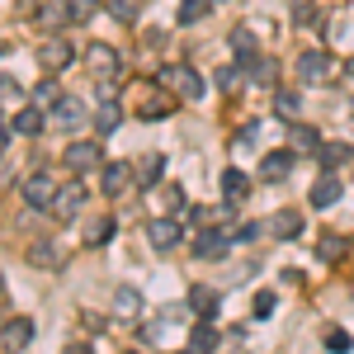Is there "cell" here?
Listing matches in <instances>:
<instances>
[{
	"label": "cell",
	"mask_w": 354,
	"mask_h": 354,
	"mask_svg": "<svg viewBox=\"0 0 354 354\" xmlns=\"http://www.w3.org/2000/svg\"><path fill=\"white\" fill-rule=\"evenodd\" d=\"M137 118H165V113L175 109V90H170V85L165 81H151V85H142V90H137Z\"/></svg>",
	"instance_id": "6da1fadb"
},
{
	"label": "cell",
	"mask_w": 354,
	"mask_h": 354,
	"mask_svg": "<svg viewBox=\"0 0 354 354\" xmlns=\"http://www.w3.org/2000/svg\"><path fill=\"white\" fill-rule=\"evenodd\" d=\"M85 118H90V113H85V104L76 100V95H57L53 104H48V123L62 128V133H76Z\"/></svg>",
	"instance_id": "7a4b0ae2"
},
{
	"label": "cell",
	"mask_w": 354,
	"mask_h": 354,
	"mask_svg": "<svg viewBox=\"0 0 354 354\" xmlns=\"http://www.w3.org/2000/svg\"><path fill=\"white\" fill-rule=\"evenodd\" d=\"M81 208H85V185H81V180H66V185H57L53 208H48L57 222H71L76 213H81Z\"/></svg>",
	"instance_id": "3957f363"
},
{
	"label": "cell",
	"mask_w": 354,
	"mask_h": 354,
	"mask_svg": "<svg viewBox=\"0 0 354 354\" xmlns=\"http://www.w3.org/2000/svg\"><path fill=\"white\" fill-rule=\"evenodd\" d=\"M19 194H24V203H28V208H53V194H57L53 170H33V175H24Z\"/></svg>",
	"instance_id": "277c9868"
},
{
	"label": "cell",
	"mask_w": 354,
	"mask_h": 354,
	"mask_svg": "<svg viewBox=\"0 0 354 354\" xmlns=\"http://www.w3.org/2000/svg\"><path fill=\"white\" fill-rule=\"evenodd\" d=\"M161 81L170 85V90H175L180 100H189V104H194V100H203V76H198L194 66H165Z\"/></svg>",
	"instance_id": "5b68a950"
},
{
	"label": "cell",
	"mask_w": 354,
	"mask_h": 354,
	"mask_svg": "<svg viewBox=\"0 0 354 354\" xmlns=\"http://www.w3.org/2000/svg\"><path fill=\"white\" fill-rule=\"evenodd\" d=\"M62 161H66V170L85 175V170H95V165H104V151H100V142H71Z\"/></svg>",
	"instance_id": "8992f818"
},
{
	"label": "cell",
	"mask_w": 354,
	"mask_h": 354,
	"mask_svg": "<svg viewBox=\"0 0 354 354\" xmlns=\"http://www.w3.org/2000/svg\"><path fill=\"white\" fill-rule=\"evenodd\" d=\"M38 62H43V71H66V66H71V62H76V48H71V43H66V38H48V43H43V48H38Z\"/></svg>",
	"instance_id": "52a82bcc"
},
{
	"label": "cell",
	"mask_w": 354,
	"mask_h": 354,
	"mask_svg": "<svg viewBox=\"0 0 354 354\" xmlns=\"http://www.w3.org/2000/svg\"><path fill=\"white\" fill-rule=\"evenodd\" d=\"M232 250V232H213V227H203L198 236H194V255L198 260H222Z\"/></svg>",
	"instance_id": "ba28073f"
},
{
	"label": "cell",
	"mask_w": 354,
	"mask_h": 354,
	"mask_svg": "<svg viewBox=\"0 0 354 354\" xmlns=\"http://www.w3.org/2000/svg\"><path fill=\"white\" fill-rule=\"evenodd\" d=\"M326 71H330V53H326V48H307V53L298 57V76H302V85L326 81Z\"/></svg>",
	"instance_id": "9c48e42d"
},
{
	"label": "cell",
	"mask_w": 354,
	"mask_h": 354,
	"mask_svg": "<svg viewBox=\"0 0 354 354\" xmlns=\"http://www.w3.org/2000/svg\"><path fill=\"white\" fill-rule=\"evenodd\" d=\"M85 66H90L95 76H113V71H118V48H113V43H90V48H85Z\"/></svg>",
	"instance_id": "30bf717a"
},
{
	"label": "cell",
	"mask_w": 354,
	"mask_h": 354,
	"mask_svg": "<svg viewBox=\"0 0 354 354\" xmlns=\"http://www.w3.org/2000/svg\"><path fill=\"white\" fill-rule=\"evenodd\" d=\"M293 161H298V151H293V147H283V151H270V156L260 161V180H270V185H279V180H288V170H293Z\"/></svg>",
	"instance_id": "8fae6325"
},
{
	"label": "cell",
	"mask_w": 354,
	"mask_h": 354,
	"mask_svg": "<svg viewBox=\"0 0 354 354\" xmlns=\"http://www.w3.org/2000/svg\"><path fill=\"white\" fill-rule=\"evenodd\" d=\"M161 175H165V156H156V151H151V156H142V161L133 165V185H137V189H156V185H161Z\"/></svg>",
	"instance_id": "7c38bea8"
},
{
	"label": "cell",
	"mask_w": 354,
	"mask_h": 354,
	"mask_svg": "<svg viewBox=\"0 0 354 354\" xmlns=\"http://www.w3.org/2000/svg\"><path fill=\"white\" fill-rule=\"evenodd\" d=\"M307 198H312V208H330V203L340 198V180H335V170H322V175L312 180Z\"/></svg>",
	"instance_id": "4fadbf2b"
},
{
	"label": "cell",
	"mask_w": 354,
	"mask_h": 354,
	"mask_svg": "<svg viewBox=\"0 0 354 354\" xmlns=\"http://www.w3.org/2000/svg\"><path fill=\"white\" fill-rule=\"evenodd\" d=\"M147 236H151V245H156V250H175L185 232H180V222H175V213H170V218H156V222H151V227H147Z\"/></svg>",
	"instance_id": "5bb4252c"
},
{
	"label": "cell",
	"mask_w": 354,
	"mask_h": 354,
	"mask_svg": "<svg viewBox=\"0 0 354 354\" xmlns=\"http://www.w3.org/2000/svg\"><path fill=\"white\" fill-rule=\"evenodd\" d=\"M288 147H293L298 156H317V147H322V133H317L312 123H288Z\"/></svg>",
	"instance_id": "9a60e30c"
},
{
	"label": "cell",
	"mask_w": 354,
	"mask_h": 354,
	"mask_svg": "<svg viewBox=\"0 0 354 354\" xmlns=\"http://www.w3.org/2000/svg\"><path fill=\"white\" fill-rule=\"evenodd\" d=\"M270 232L279 236V241H298L302 236V213L298 208H279V213L270 218Z\"/></svg>",
	"instance_id": "2e32d148"
},
{
	"label": "cell",
	"mask_w": 354,
	"mask_h": 354,
	"mask_svg": "<svg viewBox=\"0 0 354 354\" xmlns=\"http://www.w3.org/2000/svg\"><path fill=\"white\" fill-rule=\"evenodd\" d=\"M43 123H48V109H38V104H24V109L10 118V128H15L19 137H38V133H43Z\"/></svg>",
	"instance_id": "e0dca14e"
},
{
	"label": "cell",
	"mask_w": 354,
	"mask_h": 354,
	"mask_svg": "<svg viewBox=\"0 0 354 354\" xmlns=\"http://www.w3.org/2000/svg\"><path fill=\"white\" fill-rule=\"evenodd\" d=\"M128 180H133V165L128 161H104V170H100V185H104V194H123L128 189Z\"/></svg>",
	"instance_id": "ac0fdd59"
},
{
	"label": "cell",
	"mask_w": 354,
	"mask_h": 354,
	"mask_svg": "<svg viewBox=\"0 0 354 354\" xmlns=\"http://www.w3.org/2000/svg\"><path fill=\"white\" fill-rule=\"evenodd\" d=\"M317 161H322V170H340L345 161H354V147L350 142H322L317 147Z\"/></svg>",
	"instance_id": "d6986e66"
},
{
	"label": "cell",
	"mask_w": 354,
	"mask_h": 354,
	"mask_svg": "<svg viewBox=\"0 0 354 354\" xmlns=\"http://www.w3.org/2000/svg\"><path fill=\"white\" fill-rule=\"evenodd\" d=\"M90 123H95V133H100V137H113V133H118V123H123L118 100H104V104L95 109V118H90Z\"/></svg>",
	"instance_id": "ffe728a7"
},
{
	"label": "cell",
	"mask_w": 354,
	"mask_h": 354,
	"mask_svg": "<svg viewBox=\"0 0 354 354\" xmlns=\"http://www.w3.org/2000/svg\"><path fill=\"white\" fill-rule=\"evenodd\" d=\"M0 335H5L10 350H28V340H33V322H28V317H10Z\"/></svg>",
	"instance_id": "44dd1931"
},
{
	"label": "cell",
	"mask_w": 354,
	"mask_h": 354,
	"mask_svg": "<svg viewBox=\"0 0 354 354\" xmlns=\"http://www.w3.org/2000/svg\"><path fill=\"white\" fill-rule=\"evenodd\" d=\"M189 312L198 322H218V293L213 288H194L189 293Z\"/></svg>",
	"instance_id": "7402d4cb"
},
{
	"label": "cell",
	"mask_w": 354,
	"mask_h": 354,
	"mask_svg": "<svg viewBox=\"0 0 354 354\" xmlns=\"http://www.w3.org/2000/svg\"><path fill=\"white\" fill-rule=\"evenodd\" d=\"M245 194H250V175H241L236 165L222 170V198H227V203H241Z\"/></svg>",
	"instance_id": "603a6c76"
},
{
	"label": "cell",
	"mask_w": 354,
	"mask_h": 354,
	"mask_svg": "<svg viewBox=\"0 0 354 354\" xmlns=\"http://www.w3.org/2000/svg\"><path fill=\"white\" fill-rule=\"evenodd\" d=\"M28 260H33L38 270H57V265H62V250H57V241H48V236H43V241L28 245Z\"/></svg>",
	"instance_id": "cb8c5ba5"
},
{
	"label": "cell",
	"mask_w": 354,
	"mask_h": 354,
	"mask_svg": "<svg viewBox=\"0 0 354 354\" xmlns=\"http://www.w3.org/2000/svg\"><path fill=\"white\" fill-rule=\"evenodd\" d=\"M232 53H236V66L250 71V66H255V57H260V48H255V38H250V33L236 28V33H232Z\"/></svg>",
	"instance_id": "d4e9b609"
},
{
	"label": "cell",
	"mask_w": 354,
	"mask_h": 354,
	"mask_svg": "<svg viewBox=\"0 0 354 354\" xmlns=\"http://www.w3.org/2000/svg\"><path fill=\"white\" fill-rule=\"evenodd\" d=\"M345 250H350V241H345L340 232H326V236H317V260H326V265H335Z\"/></svg>",
	"instance_id": "484cf974"
},
{
	"label": "cell",
	"mask_w": 354,
	"mask_h": 354,
	"mask_svg": "<svg viewBox=\"0 0 354 354\" xmlns=\"http://www.w3.org/2000/svg\"><path fill=\"white\" fill-rule=\"evenodd\" d=\"M189 350H218V330H213V322H198V326L189 330Z\"/></svg>",
	"instance_id": "4316f807"
},
{
	"label": "cell",
	"mask_w": 354,
	"mask_h": 354,
	"mask_svg": "<svg viewBox=\"0 0 354 354\" xmlns=\"http://www.w3.org/2000/svg\"><path fill=\"white\" fill-rule=\"evenodd\" d=\"M113 227H118V222H113L109 213H104V218H95V222H90V232H85V245H104L113 236Z\"/></svg>",
	"instance_id": "83f0119b"
},
{
	"label": "cell",
	"mask_w": 354,
	"mask_h": 354,
	"mask_svg": "<svg viewBox=\"0 0 354 354\" xmlns=\"http://www.w3.org/2000/svg\"><path fill=\"white\" fill-rule=\"evenodd\" d=\"M298 109H302V95H298V90H274V113L293 118Z\"/></svg>",
	"instance_id": "f1b7e54d"
},
{
	"label": "cell",
	"mask_w": 354,
	"mask_h": 354,
	"mask_svg": "<svg viewBox=\"0 0 354 354\" xmlns=\"http://www.w3.org/2000/svg\"><path fill=\"white\" fill-rule=\"evenodd\" d=\"M245 76H250L255 85H274V76H279V66H274L270 57H255V66H250Z\"/></svg>",
	"instance_id": "f546056e"
},
{
	"label": "cell",
	"mask_w": 354,
	"mask_h": 354,
	"mask_svg": "<svg viewBox=\"0 0 354 354\" xmlns=\"http://www.w3.org/2000/svg\"><path fill=\"white\" fill-rule=\"evenodd\" d=\"M53 100H57V76H53V71H48L43 81L33 85V104H38V109H48Z\"/></svg>",
	"instance_id": "4dcf8cb0"
},
{
	"label": "cell",
	"mask_w": 354,
	"mask_h": 354,
	"mask_svg": "<svg viewBox=\"0 0 354 354\" xmlns=\"http://www.w3.org/2000/svg\"><path fill=\"white\" fill-rule=\"evenodd\" d=\"M208 10H213V0H185L180 5V24H198Z\"/></svg>",
	"instance_id": "1f68e13d"
},
{
	"label": "cell",
	"mask_w": 354,
	"mask_h": 354,
	"mask_svg": "<svg viewBox=\"0 0 354 354\" xmlns=\"http://www.w3.org/2000/svg\"><path fill=\"white\" fill-rule=\"evenodd\" d=\"M137 10H142V0H109V15L118 19V24H133Z\"/></svg>",
	"instance_id": "d6a6232c"
},
{
	"label": "cell",
	"mask_w": 354,
	"mask_h": 354,
	"mask_svg": "<svg viewBox=\"0 0 354 354\" xmlns=\"http://www.w3.org/2000/svg\"><path fill=\"white\" fill-rule=\"evenodd\" d=\"M113 307H118L123 317H137V307H142V298H137V288H118V293H113Z\"/></svg>",
	"instance_id": "836d02e7"
},
{
	"label": "cell",
	"mask_w": 354,
	"mask_h": 354,
	"mask_svg": "<svg viewBox=\"0 0 354 354\" xmlns=\"http://www.w3.org/2000/svg\"><path fill=\"white\" fill-rule=\"evenodd\" d=\"M95 10H100V0H71V5H66V19H71V24H85Z\"/></svg>",
	"instance_id": "e575fe53"
},
{
	"label": "cell",
	"mask_w": 354,
	"mask_h": 354,
	"mask_svg": "<svg viewBox=\"0 0 354 354\" xmlns=\"http://www.w3.org/2000/svg\"><path fill=\"white\" fill-rule=\"evenodd\" d=\"M260 232H265V227H260V222H241V227H232V245H236V241H241V245L260 241Z\"/></svg>",
	"instance_id": "d590c367"
},
{
	"label": "cell",
	"mask_w": 354,
	"mask_h": 354,
	"mask_svg": "<svg viewBox=\"0 0 354 354\" xmlns=\"http://www.w3.org/2000/svg\"><path fill=\"white\" fill-rule=\"evenodd\" d=\"M38 19H43L48 28H62V24H66V5H57V0H53V5H43V15H38Z\"/></svg>",
	"instance_id": "8d00e7d4"
},
{
	"label": "cell",
	"mask_w": 354,
	"mask_h": 354,
	"mask_svg": "<svg viewBox=\"0 0 354 354\" xmlns=\"http://www.w3.org/2000/svg\"><path fill=\"white\" fill-rule=\"evenodd\" d=\"M250 307H255V317H274V307H279V298H274L270 288H260V293H255V302H250Z\"/></svg>",
	"instance_id": "74e56055"
},
{
	"label": "cell",
	"mask_w": 354,
	"mask_h": 354,
	"mask_svg": "<svg viewBox=\"0 0 354 354\" xmlns=\"http://www.w3.org/2000/svg\"><path fill=\"white\" fill-rule=\"evenodd\" d=\"M165 213H185V189H180V185H165Z\"/></svg>",
	"instance_id": "f35d334b"
},
{
	"label": "cell",
	"mask_w": 354,
	"mask_h": 354,
	"mask_svg": "<svg viewBox=\"0 0 354 354\" xmlns=\"http://www.w3.org/2000/svg\"><path fill=\"white\" fill-rule=\"evenodd\" d=\"M326 350L330 354H345V350H350V330H340V326L326 330Z\"/></svg>",
	"instance_id": "ab89813d"
},
{
	"label": "cell",
	"mask_w": 354,
	"mask_h": 354,
	"mask_svg": "<svg viewBox=\"0 0 354 354\" xmlns=\"http://www.w3.org/2000/svg\"><path fill=\"white\" fill-rule=\"evenodd\" d=\"M236 81H245L241 66H222V71H218V85H222V90H236Z\"/></svg>",
	"instance_id": "60d3db41"
},
{
	"label": "cell",
	"mask_w": 354,
	"mask_h": 354,
	"mask_svg": "<svg viewBox=\"0 0 354 354\" xmlns=\"http://www.w3.org/2000/svg\"><path fill=\"white\" fill-rule=\"evenodd\" d=\"M293 19H298V24L307 28L312 19H317V5H312V0H298V5H293Z\"/></svg>",
	"instance_id": "b9f144b4"
},
{
	"label": "cell",
	"mask_w": 354,
	"mask_h": 354,
	"mask_svg": "<svg viewBox=\"0 0 354 354\" xmlns=\"http://www.w3.org/2000/svg\"><path fill=\"white\" fill-rule=\"evenodd\" d=\"M10 95L19 100V81H15V76H0V100H10Z\"/></svg>",
	"instance_id": "7bdbcfd3"
},
{
	"label": "cell",
	"mask_w": 354,
	"mask_h": 354,
	"mask_svg": "<svg viewBox=\"0 0 354 354\" xmlns=\"http://www.w3.org/2000/svg\"><path fill=\"white\" fill-rule=\"evenodd\" d=\"M10 133H15V128H10V123H0V151H5V142H10Z\"/></svg>",
	"instance_id": "ee69618b"
},
{
	"label": "cell",
	"mask_w": 354,
	"mask_h": 354,
	"mask_svg": "<svg viewBox=\"0 0 354 354\" xmlns=\"http://www.w3.org/2000/svg\"><path fill=\"white\" fill-rule=\"evenodd\" d=\"M0 57H5V38H0Z\"/></svg>",
	"instance_id": "f6af8a7d"
},
{
	"label": "cell",
	"mask_w": 354,
	"mask_h": 354,
	"mask_svg": "<svg viewBox=\"0 0 354 354\" xmlns=\"http://www.w3.org/2000/svg\"><path fill=\"white\" fill-rule=\"evenodd\" d=\"M350 76H354V57H350Z\"/></svg>",
	"instance_id": "bcb514c9"
},
{
	"label": "cell",
	"mask_w": 354,
	"mask_h": 354,
	"mask_svg": "<svg viewBox=\"0 0 354 354\" xmlns=\"http://www.w3.org/2000/svg\"><path fill=\"white\" fill-rule=\"evenodd\" d=\"M0 293H5V279H0Z\"/></svg>",
	"instance_id": "7dc6e473"
},
{
	"label": "cell",
	"mask_w": 354,
	"mask_h": 354,
	"mask_svg": "<svg viewBox=\"0 0 354 354\" xmlns=\"http://www.w3.org/2000/svg\"><path fill=\"white\" fill-rule=\"evenodd\" d=\"M213 5H218V0H213Z\"/></svg>",
	"instance_id": "c3c4849f"
}]
</instances>
